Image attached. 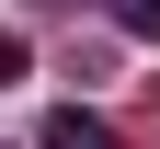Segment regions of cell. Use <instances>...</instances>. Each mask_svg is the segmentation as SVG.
<instances>
[{
  "mask_svg": "<svg viewBox=\"0 0 160 149\" xmlns=\"http://www.w3.org/2000/svg\"><path fill=\"white\" fill-rule=\"evenodd\" d=\"M23 69H34V46H23L12 23H0V80H23Z\"/></svg>",
  "mask_w": 160,
  "mask_h": 149,
  "instance_id": "obj_3",
  "label": "cell"
},
{
  "mask_svg": "<svg viewBox=\"0 0 160 149\" xmlns=\"http://www.w3.org/2000/svg\"><path fill=\"white\" fill-rule=\"evenodd\" d=\"M34 149H126V138H114L103 115H80V103H57V115H46V138H34Z\"/></svg>",
  "mask_w": 160,
  "mask_h": 149,
  "instance_id": "obj_1",
  "label": "cell"
},
{
  "mask_svg": "<svg viewBox=\"0 0 160 149\" xmlns=\"http://www.w3.org/2000/svg\"><path fill=\"white\" fill-rule=\"evenodd\" d=\"M114 23H126V35H149V46H160V0H114Z\"/></svg>",
  "mask_w": 160,
  "mask_h": 149,
  "instance_id": "obj_2",
  "label": "cell"
}]
</instances>
